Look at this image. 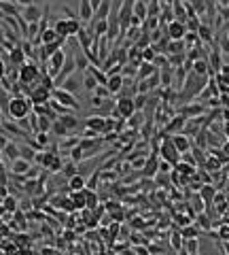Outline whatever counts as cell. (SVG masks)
<instances>
[{"instance_id": "cell-1", "label": "cell", "mask_w": 229, "mask_h": 255, "mask_svg": "<svg viewBox=\"0 0 229 255\" xmlns=\"http://www.w3.org/2000/svg\"><path fill=\"white\" fill-rule=\"evenodd\" d=\"M206 81H208V77L197 75V73H193V70H189L187 79H185V83H183V91L178 94V100L187 102V100H191V98H195L197 94H202Z\"/></svg>"}, {"instance_id": "cell-2", "label": "cell", "mask_w": 229, "mask_h": 255, "mask_svg": "<svg viewBox=\"0 0 229 255\" xmlns=\"http://www.w3.org/2000/svg\"><path fill=\"white\" fill-rule=\"evenodd\" d=\"M32 100L30 98H26L24 94H17V96H11L9 100V111H6V115H9L13 122H17V119H24L32 113Z\"/></svg>"}, {"instance_id": "cell-3", "label": "cell", "mask_w": 229, "mask_h": 255, "mask_svg": "<svg viewBox=\"0 0 229 255\" xmlns=\"http://www.w3.org/2000/svg\"><path fill=\"white\" fill-rule=\"evenodd\" d=\"M159 153H161V158L170 162L172 166H176L178 162H181V151L176 149V145L172 143V136H163V143L159 147Z\"/></svg>"}, {"instance_id": "cell-4", "label": "cell", "mask_w": 229, "mask_h": 255, "mask_svg": "<svg viewBox=\"0 0 229 255\" xmlns=\"http://www.w3.org/2000/svg\"><path fill=\"white\" fill-rule=\"evenodd\" d=\"M51 98H55L57 102H62L64 106H68V109H73V111L81 109V104L76 102V98H75L73 91H68V89H64V87H53L51 89Z\"/></svg>"}, {"instance_id": "cell-5", "label": "cell", "mask_w": 229, "mask_h": 255, "mask_svg": "<svg viewBox=\"0 0 229 255\" xmlns=\"http://www.w3.org/2000/svg\"><path fill=\"white\" fill-rule=\"evenodd\" d=\"M136 113V102L134 98H117V104H114L113 115L121 117V119H130Z\"/></svg>"}, {"instance_id": "cell-6", "label": "cell", "mask_w": 229, "mask_h": 255, "mask_svg": "<svg viewBox=\"0 0 229 255\" xmlns=\"http://www.w3.org/2000/svg\"><path fill=\"white\" fill-rule=\"evenodd\" d=\"M64 62H66V51H64V47H62V49H57L51 58H49V70H47V75L55 79L57 73H60L62 66H64Z\"/></svg>"}, {"instance_id": "cell-7", "label": "cell", "mask_w": 229, "mask_h": 255, "mask_svg": "<svg viewBox=\"0 0 229 255\" xmlns=\"http://www.w3.org/2000/svg\"><path fill=\"white\" fill-rule=\"evenodd\" d=\"M42 13H45V6H40L38 2H32V4H26L24 11H21V15L28 24H32V21H40Z\"/></svg>"}, {"instance_id": "cell-8", "label": "cell", "mask_w": 229, "mask_h": 255, "mask_svg": "<svg viewBox=\"0 0 229 255\" xmlns=\"http://www.w3.org/2000/svg\"><path fill=\"white\" fill-rule=\"evenodd\" d=\"M187 32H189V30H187V24H185V21L172 19L170 24H168V37H170L172 41H183Z\"/></svg>"}, {"instance_id": "cell-9", "label": "cell", "mask_w": 229, "mask_h": 255, "mask_svg": "<svg viewBox=\"0 0 229 255\" xmlns=\"http://www.w3.org/2000/svg\"><path fill=\"white\" fill-rule=\"evenodd\" d=\"M187 115H176V117H172L170 122L163 126V134H178V132H183L185 130V126H187Z\"/></svg>"}, {"instance_id": "cell-10", "label": "cell", "mask_w": 229, "mask_h": 255, "mask_svg": "<svg viewBox=\"0 0 229 255\" xmlns=\"http://www.w3.org/2000/svg\"><path fill=\"white\" fill-rule=\"evenodd\" d=\"M30 100L32 104H45L51 100V89L45 87V85H37V87L30 89Z\"/></svg>"}, {"instance_id": "cell-11", "label": "cell", "mask_w": 229, "mask_h": 255, "mask_svg": "<svg viewBox=\"0 0 229 255\" xmlns=\"http://www.w3.org/2000/svg\"><path fill=\"white\" fill-rule=\"evenodd\" d=\"M123 81H125V77L121 75V73L109 75V79H106V87H109V91H111L113 96H117V94H119V89L123 87Z\"/></svg>"}, {"instance_id": "cell-12", "label": "cell", "mask_w": 229, "mask_h": 255, "mask_svg": "<svg viewBox=\"0 0 229 255\" xmlns=\"http://www.w3.org/2000/svg\"><path fill=\"white\" fill-rule=\"evenodd\" d=\"M75 37H76V41H78V45H81V51H89V49H91V42H94V37L89 34L87 28L81 26Z\"/></svg>"}, {"instance_id": "cell-13", "label": "cell", "mask_w": 229, "mask_h": 255, "mask_svg": "<svg viewBox=\"0 0 229 255\" xmlns=\"http://www.w3.org/2000/svg\"><path fill=\"white\" fill-rule=\"evenodd\" d=\"M6 58H9V64H15V66H21V64L28 60L21 45H15L13 49H9V51H6Z\"/></svg>"}, {"instance_id": "cell-14", "label": "cell", "mask_w": 229, "mask_h": 255, "mask_svg": "<svg viewBox=\"0 0 229 255\" xmlns=\"http://www.w3.org/2000/svg\"><path fill=\"white\" fill-rule=\"evenodd\" d=\"M91 17H94V6H91V0H78V19L87 24Z\"/></svg>"}, {"instance_id": "cell-15", "label": "cell", "mask_w": 229, "mask_h": 255, "mask_svg": "<svg viewBox=\"0 0 229 255\" xmlns=\"http://www.w3.org/2000/svg\"><path fill=\"white\" fill-rule=\"evenodd\" d=\"M30 168H32L30 162H28L26 158H21V155L11 162V172L13 174H28V170H30Z\"/></svg>"}, {"instance_id": "cell-16", "label": "cell", "mask_w": 229, "mask_h": 255, "mask_svg": "<svg viewBox=\"0 0 229 255\" xmlns=\"http://www.w3.org/2000/svg\"><path fill=\"white\" fill-rule=\"evenodd\" d=\"M212 34H214L212 26H210V24H204V21H202V24H199V28H197V37H199V41L206 42V45H212V42H214V37H212Z\"/></svg>"}, {"instance_id": "cell-17", "label": "cell", "mask_w": 229, "mask_h": 255, "mask_svg": "<svg viewBox=\"0 0 229 255\" xmlns=\"http://www.w3.org/2000/svg\"><path fill=\"white\" fill-rule=\"evenodd\" d=\"M157 153H159V151H155L151 158H147V164H145V168H142V174H145V176H155L157 170H159V160H157Z\"/></svg>"}, {"instance_id": "cell-18", "label": "cell", "mask_w": 229, "mask_h": 255, "mask_svg": "<svg viewBox=\"0 0 229 255\" xmlns=\"http://www.w3.org/2000/svg\"><path fill=\"white\" fill-rule=\"evenodd\" d=\"M157 70V66L153 62H147V60H142L140 62V66H138V73H136V79L142 81V79H147V77H151L153 73Z\"/></svg>"}, {"instance_id": "cell-19", "label": "cell", "mask_w": 229, "mask_h": 255, "mask_svg": "<svg viewBox=\"0 0 229 255\" xmlns=\"http://www.w3.org/2000/svg\"><path fill=\"white\" fill-rule=\"evenodd\" d=\"M172 143L176 145V149H178V151H181V155H183V153H187V151H189V147H191L189 138L185 136L183 132H178V134H172Z\"/></svg>"}, {"instance_id": "cell-20", "label": "cell", "mask_w": 229, "mask_h": 255, "mask_svg": "<svg viewBox=\"0 0 229 255\" xmlns=\"http://www.w3.org/2000/svg\"><path fill=\"white\" fill-rule=\"evenodd\" d=\"M104 124H106V117L94 115V117H87V122H85V128H91V130L104 134Z\"/></svg>"}, {"instance_id": "cell-21", "label": "cell", "mask_w": 229, "mask_h": 255, "mask_svg": "<svg viewBox=\"0 0 229 255\" xmlns=\"http://www.w3.org/2000/svg\"><path fill=\"white\" fill-rule=\"evenodd\" d=\"M172 9H174V17L178 21H185V24H187V9H185V0H174V2H172Z\"/></svg>"}, {"instance_id": "cell-22", "label": "cell", "mask_w": 229, "mask_h": 255, "mask_svg": "<svg viewBox=\"0 0 229 255\" xmlns=\"http://www.w3.org/2000/svg\"><path fill=\"white\" fill-rule=\"evenodd\" d=\"M94 111H96V115L109 117V115H113V111H114V102L111 100V98H106V100L100 104V106H94Z\"/></svg>"}, {"instance_id": "cell-23", "label": "cell", "mask_w": 229, "mask_h": 255, "mask_svg": "<svg viewBox=\"0 0 229 255\" xmlns=\"http://www.w3.org/2000/svg\"><path fill=\"white\" fill-rule=\"evenodd\" d=\"M149 15V4L142 2V0H136L134 2V17H138L140 21H145Z\"/></svg>"}, {"instance_id": "cell-24", "label": "cell", "mask_w": 229, "mask_h": 255, "mask_svg": "<svg viewBox=\"0 0 229 255\" xmlns=\"http://www.w3.org/2000/svg\"><path fill=\"white\" fill-rule=\"evenodd\" d=\"M60 87H64V89H68V91H73V94H75V91H76L78 87H81V81H78V77L73 73L66 81H64V83L60 85Z\"/></svg>"}, {"instance_id": "cell-25", "label": "cell", "mask_w": 229, "mask_h": 255, "mask_svg": "<svg viewBox=\"0 0 229 255\" xmlns=\"http://www.w3.org/2000/svg\"><path fill=\"white\" fill-rule=\"evenodd\" d=\"M83 73H85V75H83V87L87 89V91H94V89L98 87V85H100V83H98V79H96L94 75H89L87 70H83Z\"/></svg>"}, {"instance_id": "cell-26", "label": "cell", "mask_w": 229, "mask_h": 255, "mask_svg": "<svg viewBox=\"0 0 229 255\" xmlns=\"http://www.w3.org/2000/svg\"><path fill=\"white\" fill-rule=\"evenodd\" d=\"M55 39H60V34L55 32V28H53V26H51V28H47V30H42V32H40V37H38L40 45H42V42H51V41H55Z\"/></svg>"}, {"instance_id": "cell-27", "label": "cell", "mask_w": 229, "mask_h": 255, "mask_svg": "<svg viewBox=\"0 0 229 255\" xmlns=\"http://www.w3.org/2000/svg\"><path fill=\"white\" fill-rule=\"evenodd\" d=\"M176 172H181L183 176H195V166L189 164V162H185V164L178 162V164H176Z\"/></svg>"}, {"instance_id": "cell-28", "label": "cell", "mask_w": 229, "mask_h": 255, "mask_svg": "<svg viewBox=\"0 0 229 255\" xmlns=\"http://www.w3.org/2000/svg\"><path fill=\"white\" fill-rule=\"evenodd\" d=\"M166 53H185V41H172L170 39Z\"/></svg>"}, {"instance_id": "cell-29", "label": "cell", "mask_w": 229, "mask_h": 255, "mask_svg": "<svg viewBox=\"0 0 229 255\" xmlns=\"http://www.w3.org/2000/svg\"><path fill=\"white\" fill-rule=\"evenodd\" d=\"M68 187L70 189H83L85 187V179H83V176H81V172H76V174H73V176H70V179H68Z\"/></svg>"}, {"instance_id": "cell-30", "label": "cell", "mask_w": 229, "mask_h": 255, "mask_svg": "<svg viewBox=\"0 0 229 255\" xmlns=\"http://www.w3.org/2000/svg\"><path fill=\"white\" fill-rule=\"evenodd\" d=\"M2 153L13 162L15 158H19V147H17V145H13V143H6V145L2 147Z\"/></svg>"}, {"instance_id": "cell-31", "label": "cell", "mask_w": 229, "mask_h": 255, "mask_svg": "<svg viewBox=\"0 0 229 255\" xmlns=\"http://www.w3.org/2000/svg\"><path fill=\"white\" fill-rule=\"evenodd\" d=\"M53 28H55V32L60 34V37H70V34H68V21H66V17L57 19L55 24H53Z\"/></svg>"}, {"instance_id": "cell-32", "label": "cell", "mask_w": 229, "mask_h": 255, "mask_svg": "<svg viewBox=\"0 0 229 255\" xmlns=\"http://www.w3.org/2000/svg\"><path fill=\"white\" fill-rule=\"evenodd\" d=\"M51 130L57 134V136H60V138H64V136H66V134H68V128L66 126H64L62 122H60V117H57V119H53V126H51Z\"/></svg>"}, {"instance_id": "cell-33", "label": "cell", "mask_w": 229, "mask_h": 255, "mask_svg": "<svg viewBox=\"0 0 229 255\" xmlns=\"http://www.w3.org/2000/svg\"><path fill=\"white\" fill-rule=\"evenodd\" d=\"M199 194H202V198H204V202H206V204H212L214 187H210V185H202V187H199Z\"/></svg>"}, {"instance_id": "cell-34", "label": "cell", "mask_w": 229, "mask_h": 255, "mask_svg": "<svg viewBox=\"0 0 229 255\" xmlns=\"http://www.w3.org/2000/svg\"><path fill=\"white\" fill-rule=\"evenodd\" d=\"M60 122H62L64 126H66V128H68V130H75V128L78 126V122H76V117H75V115H68V113H66V115H60Z\"/></svg>"}, {"instance_id": "cell-35", "label": "cell", "mask_w": 229, "mask_h": 255, "mask_svg": "<svg viewBox=\"0 0 229 255\" xmlns=\"http://www.w3.org/2000/svg\"><path fill=\"white\" fill-rule=\"evenodd\" d=\"M142 122H145V115H142V113L140 111H136L134 113V115L130 117V122H127V126H130V128H134V130H138V128H140V124Z\"/></svg>"}, {"instance_id": "cell-36", "label": "cell", "mask_w": 229, "mask_h": 255, "mask_svg": "<svg viewBox=\"0 0 229 255\" xmlns=\"http://www.w3.org/2000/svg\"><path fill=\"white\" fill-rule=\"evenodd\" d=\"M85 204H87L89 209H96V204H98V198L89 187H85Z\"/></svg>"}, {"instance_id": "cell-37", "label": "cell", "mask_w": 229, "mask_h": 255, "mask_svg": "<svg viewBox=\"0 0 229 255\" xmlns=\"http://www.w3.org/2000/svg\"><path fill=\"white\" fill-rule=\"evenodd\" d=\"M157 53H159V51H157V49H155L153 45H149V47H145V49H142V60H147V62H153Z\"/></svg>"}, {"instance_id": "cell-38", "label": "cell", "mask_w": 229, "mask_h": 255, "mask_svg": "<svg viewBox=\"0 0 229 255\" xmlns=\"http://www.w3.org/2000/svg\"><path fill=\"white\" fill-rule=\"evenodd\" d=\"M75 62H76V68H81V70H85L89 66V60H87V55H85V53H76Z\"/></svg>"}, {"instance_id": "cell-39", "label": "cell", "mask_w": 229, "mask_h": 255, "mask_svg": "<svg viewBox=\"0 0 229 255\" xmlns=\"http://www.w3.org/2000/svg\"><path fill=\"white\" fill-rule=\"evenodd\" d=\"M62 170H64V176H68V179H70L73 174H76V162L70 160L66 166H62Z\"/></svg>"}, {"instance_id": "cell-40", "label": "cell", "mask_w": 229, "mask_h": 255, "mask_svg": "<svg viewBox=\"0 0 229 255\" xmlns=\"http://www.w3.org/2000/svg\"><path fill=\"white\" fill-rule=\"evenodd\" d=\"M91 94H96V96H100V98H111L113 94L109 91V87H106V85H98V87L91 91Z\"/></svg>"}, {"instance_id": "cell-41", "label": "cell", "mask_w": 229, "mask_h": 255, "mask_svg": "<svg viewBox=\"0 0 229 255\" xmlns=\"http://www.w3.org/2000/svg\"><path fill=\"white\" fill-rule=\"evenodd\" d=\"M181 238H183V234H178V232L172 234V247H174V251H181Z\"/></svg>"}, {"instance_id": "cell-42", "label": "cell", "mask_w": 229, "mask_h": 255, "mask_svg": "<svg viewBox=\"0 0 229 255\" xmlns=\"http://www.w3.org/2000/svg\"><path fill=\"white\" fill-rule=\"evenodd\" d=\"M181 234H183V238H185V240H187V238H195V236H197V234H199V232H197L195 228H185V230H183Z\"/></svg>"}, {"instance_id": "cell-43", "label": "cell", "mask_w": 229, "mask_h": 255, "mask_svg": "<svg viewBox=\"0 0 229 255\" xmlns=\"http://www.w3.org/2000/svg\"><path fill=\"white\" fill-rule=\"evenodd\" d=\"M15 198H11V196H4V209H9V211H15L17 207H15Z\"/></svg>"}, {"instance_id": "cell-44", "label": "cell", "mask_w": 229, "mask_h": 255, "mask_svg": "<svg viewBox=\"0 0 229 255\" xmlns=\"http://www.w3.org/2000/svg\"><path fill=\"white\" fill-rule=\"evenodd\" d=\"M187 249L189 253H197V238H187Z\"/></svg>"}, {"instance_id": "cell-45", "label": "cell", "mask_w": 229, "mask_h": 255, "mask_svg": "<svg viewBox=\"0 0 229 255\" xmlns=\"http://www.w3.org/2000/svg\"><path fill=\"white\" fill-rule=\"evenodd\" d=\"M78 140H81V138H68V140H62V147H66V149H70V147H75V145H78Z\"/></svg>"}, {"instance_id": "cell-46", "label": "cell", "mask_w": 229, "mask_h": 255, "mask_svg": "<svg viewBox=\"0 0 229 255\" xmlns=\"http://www.w3.org/2000/svg\"><path fill=\"white\" fill-rule=\"evenodd\" d=\"M219 236L223 238V240H229V225H221V230H219Z\"/></svg>"}, {"instance_id": "cell-47", "label": "cell", "mask_w": 229, "mask_h": 255, "mask_svg": "<svg viewBox=\"0 0 229 255\" xmlns=\"http://www.w3.org/2000/svg\"><path fill=\"white\" fill-rule=\"evenodd\" d=\"M6 77V62H4V58H0V81H2Z\"/></svg>"}, {"instance_id": "cell-48", "label": "cell", "mask_w": 229, "mask_h": 255, "mask_svg": "<svg viewBox=\"0 0 229 255\" xmlns=\"http://www.w3.org/2000/svg\"><path fill=\"white\" fill-rule=\"evenodd\" d=\"M181 158H183L185 162H189V164H193V166H195V164H197V162H195V158H193V155H189V151H187V153H183V155H181Z\"/></svg>"}, {"instance_id": "cell-49", "label": "cell", "mask_w": 229, "mask_h": 255, "mask_svg": "<svg viewBox=\"0 0 229 255\" xmlns=\"http://www.w3.org/2000/svg\"><path fill=\"white\" fill-rule=\"evenodd\" d=\"M117 232H119V221L111 225V238H117Z\"/></svg>"}, {"instance_id": "cell-50", "label": "cell", "mask_w": 229, "mask_h": 255, "mask_svg": "<svg viewBox=\"0 0 229 255\" xmlns=\"http://www.w3.org/2000/svg\"><path fill=\"white\" fill-rule=\"evenodd\" d=\"M13 2H17V4H21V6H26V4H32L34 0H13Z\"/></svg>"}, {"instance_id": "cell-51", "label": "cell", "mask_w": 229, "mask_h": 255, "mask_svg": "<svg viewBox=\"0 0 229 255\" xmlns=\"http://www.w3.org/2000/svg\"><path fill=\"white\" fill-rule=\"evenodd\" d=\"M199 221H202V225H204V228H210V223H208V217H199Z\"/></svg>"}, {"instance_id": "cell-52", "label": "cell", "mask_w": 229, "mask_h": 255, "mask_svg": "<svg viewBox=\"0 0 229 255\" xmlns=\"http://www.w3.org/2000/svg\"><path fill=\"white\" fill-rule=\"evenodd\" d=\"M6 51H9V49H6V47H4V45H0V58H2V55H4V53H6Z\"/></svg>"}, {"instance_id": "cell-53", "label": "cell", "mask_w": 229, "mask_h": 255, "mask_svg": "<svg viewBox=\"0 0 229 255\" xmlns=\"http://www.w3.org/2000/svg\"><path fill=\"white\" fill-rule=\"evenodd\" d=\"M6 143H9V140H6V138H4V136H0V149H2V147H4V145H6Z\"/></svg>"}, {"instance_id": "cell-54", "label": "cell", "mask_w": 229, "mask_h": 255, "mask_svg": "<svg viewBox=\"0 0 229 255\" xmlns=\"http://www.w3.org/2000/svg\"><path fill=\"white\" fill-rule=\"evenodd\" d=\"M217 2H219V4H223V6H227V4H229V0H217Z\"/></svg>"}, {"instance_id": "cell-55", "label": "cell", "mask_w": 229, "mask_h": 255, "mask_svg": "<svg viewBox=\"0 0 229 255\" xmlns=\"http://www.w3.org/2000/svg\"><path fill=\"white\" fill-rule=\"evenodd\" d=\"M2 155H4V153H2V149H0V162H2Z\"/></svg>"}, {"instance_id": "cell-56", "label": "cell", "mask_w": 229, "mask_h": 255, "mask_svg": "<svg viewBox=\"0 0 229 255\" xmlns=\"http://www.w3.org/2000/svg\"><path fill=\"white\" fill-rule=\"evenodd\" d=\"M142 2H147V4H149V2H151V0H142Z\"/></svg>"}, {"instance_id": "cell-57", "label": "cell", "mask_w": 229, "mask_h": 255, "mask_svg": "<svg viewBox=\"0 0 229 255\" xmlns=\"http://www.w3.org/2000/svg\"><path fill=\"white\" fill-rule=\"evenodd\" d=\"M45 2H51V0H45Z\"/></svg>"}, {"instance_id": "cell-58", "label": "cell", "mask_w": 229, "mask_h": 255, "mask_svg": "<svg viewBox=\"0 0 229 255\" xmlns=\"http://www.w3.org/2000/svg\"><path fill=\"white\" fill-rule=\"evenodd\" d=\"M0 212H2V207H0Z\"/></svg>"}, {"instance_id": "cell-59", "label": "cell", "mask_w": 229, "mask_h": 255, "mask_svg": "<svg viewBox=\"0 0 229 255\" xmlns=\"http://www.w3.org/2000/svg\"><path fill=\"white\" fill-rule=\"evenodd\" d=\"M0 111H2V106H0Z\"/></svg>"}]
</instances>
